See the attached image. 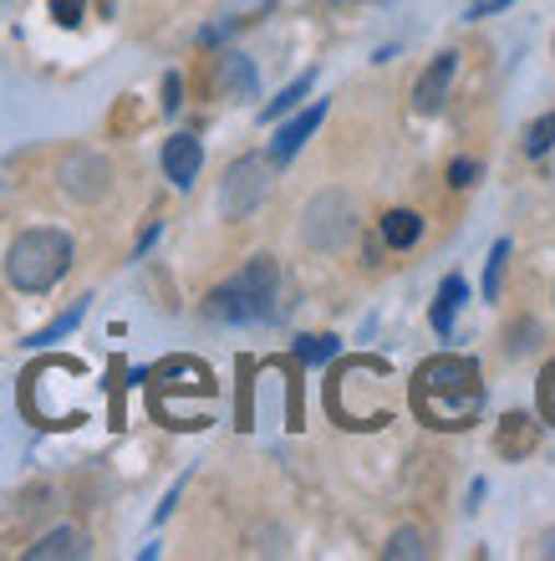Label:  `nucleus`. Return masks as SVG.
Listing matches in <instances>:
<instances>
[{
  "label": "nucleus",
  "mask_w": 555,
  "mask_h": 561,
  "mask_svg": "<svg viewBox=\"0 0 555 561\" xmlns=\"http://www.w3.org/2000/svg\"><path fill=\"white\" fill-rule=\"evenodd\" d=\"M418 236H424V220H418L413 209H388V215H382V240H388L393 251L418 245Z\"/></svg>",
  "instance_id": "12"
},
{
  "label": "nucleus",
  "mask_w": 555,
  "mask_h": 561,
  "mask_svg": "<svg viewBox=\"0 0 555 561\" xmlns=\"http://www.w3.org/2000/svg\"><path fill=\"white\" fill-rule=\"evenodd\" d=\"M51 15H57L61 26H77L88 15V0H51Z\"/></svg>",
  "instance_id": "20"
},
{
  "label": "nucleus",
  "mask_w": 555,
  "mask_h": 561,
  "mask_svg": "<svg viewBox=\"0 0 555 561\" xmlns=\"http://www.w3.org/2000/svg\"><path fill=\"white\" fill-rule=\"evenodd\" d=\"M72 271V240L61 230H21L5 251V280L15 291L42 296Z\"/></svg>",
  "instance_id": "2"
},
{
  "label": "nucleus",
  "mask_w": 555,
  "mask_h": 561,
  "mask_svg": "<svg viewBox=\"0 0 555 561\" xmlns=\"http://www.w3.org/2000/svg\"><path fill=\"white\" fill-rule=\"evenodd\" d=\"M357 236V209H351V199L342 190H326L316 194L307 205V215H301V240H307L311 251H342L347 240Z\"/></svg>",
  "instance_id": "4"
},
{
  "label": "nucleus",
  "mask_w": 555,
  "mask_h": 561,
  "mask_svg": "<svg viewBox=\"0 0 555 561\" xmlns=\"http://www.w3.org/2000/svg\"><path fill=\"white\" fill-rule=\"evenodd\" d=\"M265 194H270V163L261 153H245L220 179V215L224 220H250L265 205Z\"/></svg>",
  "instance_id": "5"
},
{
  "label": "nucleus",
  "mask_w": 555,
  "mask_h": 561,
  "mask_svg": "<svg viewBox=\"0 0 555 561\" xmlns=\"http://www.w3.org/2000/svg\"><path fill=\"white\" fill-rule=\"evenodd\" d=\"M61 190L72 194L77 205H97L107 190H113V163L103 159V153H92V148H77V153H67L57 169Z\"/></svg>",
  "instance_id": "6"
},
{
  "label": "nucleus",
  "mask_w": 555,
  "mask_h": 561,
  "mask_svg": "<svg viewBox=\"0 0 555 561\" xmlns=\"http://www.w3.org/2000/svg\"><path fill=\"white\" fill-rule=\"evenodd\" d=\"M220 82L224 92H234V98H255V67H250V57H224L220 61Z\"/></svg>",
  "instance_id": "13"
},
{
  "label": "nucleus",
  "mask_w": 555,
  "mask_h": 561,
  "mask_svg": "<svg viewBox=\"0 0 555 561\" xmlns=\"http://www.w3.org/2000/svg\"><path fill=\"white\" fill-rule=\"evenodd\" d=\"M276 280H280V271H276L270 255H250L230 280H220V286L209 291L205 311L215 317V322H261V317H270Z\"/></svg>",
  "instance_id": "3"
},
{
  "label": "nucleus",
  "mask_w": 555,
  "mask_h": 561,
  "mask_svg": "<svg viewBox=\"0 0 555 561\" xmlns=\"http://www.w3.org/2000/svg\"><path fill=\"white\" fill-rule=\"evenodd\" d=\"M555 148V113H545V118H535L525 128V153L530 159H541V153H551Z\"/></svg>",
  "instance_id": "16"
},
{
  "label": "nucleus",
  "mask_w": 555,
  "mask_h": 561,
  "mask_svg": "<svg viewBox=\"0 0 555 561\" xmlns=\"http://www.w3.org/2000/svg\"><path fill=\"white\" fill-rule=\"evenodd\" d=\"M505 261H510V240H495V251H489V266H484V296H489V301L499 296V276H505Z\"/></svg>",
  "instance_id": "18"
},
{
  "label": "nucleus",
  "mask_w": 555,
  "mask_h": 561,
  "mask_svg": "<svg viewBox=\"0 0 555 561\" xmlns=\"http://www.w3.org/2000/svg\"><path fill=\"white\" fill-rule=\"evenodd\" d=\"M382 557H388V561H424V557H428L424 531H413V526L393 531V541H388V551H382Z\"/></svg>",
  "instance_id": "14"
},
{
  "label": "nucleus",
  "mask_w": 555,
  "mask_h": 561,
  "mask_svg": "<svg viewBox=\"0 0 555 561\" xmlns=\"http://www.w3.org/2000/svg\"><path fill=\"white\" fill-rule=\"evenodd\" d=\"M199 169H205V148H199L194 134H174L169 144H163V174H169L174 190H194Z\"/></svg>",
  "instance_id": "7"
},
{
  "label": "nucleus",
  "mask_w": 555,
  "mask_h": 561,
  "mask_svg": "<svg viewBox=\"0 0 555 561\" xmlns=\"http://www.w3.org/2000/svg\"><path fill=\"white\" fill-rule=\"evenodd\" d=\"M163 107H169V113L178 107V77H174V72L163 77Z\"/></svg>",
  "instance_id": "22"
},
{
  "label": "nucleus",
  "mask_w": 555,
  "mask_h": 561,
  "mask_svg": "<svg viewBox=\"0 0 555 561\" xmlns=\"http://www.w3.org/2000/svg\"><path fill=\"white\" fill-rule=\"evenodd\" d=\"M82 317H88V301H77L72 311H67V317H57V322L46 327V332H36V337H31V347H46V342H57V337H67V332H72L77 322H82Z\"/></svg>",
  "instance_id": "17"
},
{
  "label": "nucleus",
  "mask_w": 555,
  "mask_h": 561,
  "mask_svg": "<svg viewBox=\"0 0 555 561\" xmlns=\"http://www.w3.org/2000/svg\"><path fill=\"white\" fill-rule=\"evenodd\" d=\"M505 5H510V0H474L469 15H495V11H505Z\"/></svg>",
  "instance_id": "23"
},
{
  "label": "nucleus",
  "mask_w": 555,
  "mask_h": 561,
  "mask_svg": "<svg viewBox=\"0 0 555 561\" xmlns=\"http://www.w3.org/2000/svg\"><path fill=\"white\" fill-rule=\"evenodd\" d=\"M322 118H326V103H316V107H307L301 118H291L286 128L276 134V144H270V163H291L296 153H301V144H307L316 128H322Z\"/></svg>",
  "instance_id": "9"
},
{
  "label": "nucleus",
  "mask_w": 555,
  "mask_h": 561,
  "mask_svg": "<svg viewBox=\"0 0 555 561\" xmlns=\"http://www.w3.org/2000/svg\"><path fill=\"white\" fill-rule=\"evenodd\" d=\"M541 557H551V561H555V531H545V536H541Z\"/></svg>",
  "instance_id": "24"
},
{
  "label": "nucleus",
  "mask_w": 555,
  "mask_h": 561,
  "mask_svg": "<svg viewBox=\"0 0 555 561\" xmlns=\"http://www.w3.org/2000/svg\"><path fill=\"white\" fill-rule=\"evenodd\" d=\"M31 561H77V557H88V536L77 531V526H57V531H46L36 547L26 551Z\"/></svg>",
  "instance_id": "10"
},
{
  "label": "nucleus",
  "mask_w": 555,
  "mask_h": 561,
  "mask_svg": "<svg viewBox=\"0 0 555 561\" xmlns=\"http://www.w3.org/2000/svg\"><path fill=\"white\" fill-rule=\"evenodd\" d=\"M311 82H316L311 72H307V77H296V82H291L286 92H280V98H270V103H265V118L276 123V118H286L291 107H301V103H307V92H311Z\"/></svg>",
  "instance_id": "15"
},
{
  "label": "nucleus",
  "mask_w": 555,
  "mask_h": 561,
  "mask_svg": "<svg viewBox=\"0 0 555 561\" xmlns=\"http://www.w3.org/2000/svg\"><path fill=\"white\" fill-rule=\"evenodd\" d=\"M296 357L301 363H326V357H336V337H301L296 342Z\"/></svg>",
  "instance_id": "19"
},
{
  "label": "nucleus",
  "mask_w": 555,
  "mask_h": 561,
  "mask_svg": "<svg viewBox=\"0 0 555 561\" xmlns=\"http://www.w3.org/2000/svg\"><path fill=\"white\" fill-rule=\"evenodd\" d=\"M464 301H469L464 276H443L439 296H433V332H439V337H449V332H453V317H459V307H464Z\"/></svg>",
  "instance_id": "11"
},
{
  "label": "nucleus",
  "mask_w": 555,
  "mask_h": 561,
  "mask_svg": "<svg viewBox=\"0 0 555 561\" xmlns=\"http://www.w3.org/2000/svg\"><path fill=\"white\" fill-rule=\"evenodd\" d=\"M453 72H459V57H453V51H439V57L428 61L424 77H418V88H413V103H418V113H439V107L449 103Z\"/></svg>",
  "instance_id": "8"
},
{
  "label": "nucleus",
  "mask_w": 555,
  "mask_h": 561,
  "mask_svg": "<svg viewBox=\"0 0 555 561\" xmlns=\"http://www.w3.org/2000/svg\"><path fill=\"white\" fill-rule=\"evenodd\" d=\"M474 179H479V163H469V159H459V163L449 169V184H453V190H469Z\"/></svg>",
  "instance_id": "21"
},
{
  "label": "nucleus",
  "mask_w": 555,
  "mask_h": 561,
  "mask_svg": "<svg viewBox=\"0 0 555 561\" xmlns=\"http://www.w3.org/2000/svg\"><path fill=\"white\" fill-rule=\"evenodd\" d=\"M484 383H479V363L474 357H428L418 378H413V409L439 428H464L479 414Z\"/></svg>",
  "instance_id": "1"
}]
</instances>
